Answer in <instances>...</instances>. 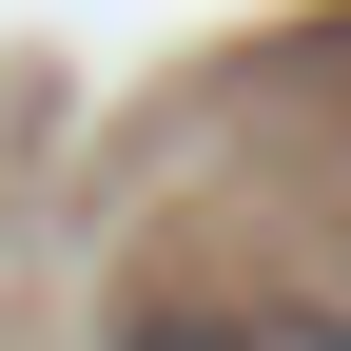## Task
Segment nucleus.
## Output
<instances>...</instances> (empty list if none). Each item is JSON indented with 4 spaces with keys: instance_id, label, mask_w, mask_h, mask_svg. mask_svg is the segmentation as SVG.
I'll list each match as a JSON object with an SVG mask.
<instances>
[{
    "instance_id": "1",
    "label": "nucleus",
    "mask_w": 351,
    "mask_h": 351,
    "mask_svg": "<svg viewBox=\"0 0 351 351\" xmlns=\"http://www.w3.org/2000/svg\"><path fill=\"white\" fill-rule=\"evenodd\" d=\"M117 351H351L332 293H156V313H117Z\"/></svg>"
}]
</instances>
